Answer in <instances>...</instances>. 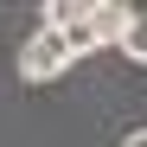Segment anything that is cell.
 <instances>
[{
  "mask_svg": "<svg viewBox=\"0 0 147 147\" xmlns=\"http://www.w3.org/2000/svg\"><path fill=\"white\" fill-rule=\"evenodd\" d=\"M70 64H77V58H70L64 32H51V26H38L26 45H19V77H26V83H51V77H64Z\"/></svg>",
  "mask_w": 147,
  "mask_h": 147,
  "instance_id": "cell-1",
  "label": "cell"
},
{
  "mask_svg": "<svg viewBox=\"0 0 147 147\" xmlns=\"http://www.w3.org/2000/svg\"><path fill=\"white\" fill-rule=\"evenodd\" d=\"M90 26L102 32V45H121V32L134 26V7H121V0H90Z\"/></svg>",
  "mask_w": 147,
  "mask_h": 147,
  "instance_id": "cell-2",
  "label": "cell"
},
{
  "mask_svg": "<svg viewBox=\"0 0 147 147\" xmlns=\"http://www.w3.org/2000/svg\"><path fill=\"white\" fill-rule=\"evenodd\" d=\"M64 45H70V58H90V51H102V32L90 26V0H83V19H70V26H64Z\"/></svg>",
  "mask_w": 147,
  "mask_h": 147,
  "instance_id": "cell-3",
  "label": "cell"
},
{
  "mask_svg": "<svg viewBox=\"0 0 147 147\" xmlns=\"http://www.w3.org/2000/svg\"><path fill=\"white\" fill-rule=\"evenodd\" d=\"M128 64H147V13H134V26L121 32V45H115Z\"/></svg>",
  "mask_w": 147,
  "mask_h": 147,
  "instance_id": "cell-4",
  "label": "cell"
},
{
  "mask_svg": "<svg viewBox=\"0 0 147 147\" xmlns=\"http://www.w3.org/2000/svg\"><path fill=\"white\" fill-rule=\"evenodd\" d=\"M121 147H147V128H134V134H128V141H121Z\"/></svg>",
  "mask_w": 147,
  "mask_h": 147,
  "instance_id": "cell-5",
  "label": "cell"
}]
</instances>
